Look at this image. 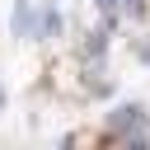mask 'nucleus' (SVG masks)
I'll return each instance as SVG.
<instances>
[{
	"instance_id": "obj_1",
	"label": "nucleus",
	"mask_w": 150,
	"mask_h": 150,
	"mask_svg": "<svg viewBox=\"0 0 150 150\" xmlns=\"http://www.w3.org/2000/svg\"><path fill=\"white\" fill-rule=\"evenodd\" d=\"M108 131H112V141L145 145V141H150V112L136 108V103H127V108H117V112L108 117Z\"/></svg>"
},
{
	"instance_id": "obj_4",
	"label": "nucleus",
	"mask_w": 150,
	"mask_h": 150,
	"mask_svg": "<svg viewBox=\"0 0 150 150\" xmlns=\"http://www.w3.org/2000/svg\"><path fill=\"white\" fill-rule=\"evenodd\" d=\"M0 103H5V94H0Z\"/></svg>"
},
{
	"instance_id": "obj_2",
	"label": "nucleus",
	"mask_w": 150,
	"mask_h": 150,
	"mask_svg": "<svg viewBox=\"0 0 150 150\" xmlns=\"http://www.w3.org/2000/svg\"><path fill=\"white\" fill-rule=\"evenodd\" d=\"M122 9H131V14H136V9H141V0H98V14H103L108 23H117V14H122Z\"/></svg>"
},
{
	"instance_id": "obj_3",
	"label": "nucleus",
	"mask_w": 150,
	"mask_h": 150,
	"mask_svg": "<svg viewBox=\"0 0 150 150\" xmlns=\"http://www.w3.org/2000/svg\"><path fill=\"white\" fill-rule=\"evenodd\" d=\"M141 56H145V61H150V42H145V47H141Z\"/></svg>"
}]
</instances>
